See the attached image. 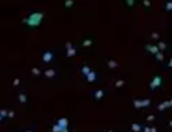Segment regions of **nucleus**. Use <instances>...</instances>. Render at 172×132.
<instances>
[{
  "label": "nucleus",
  "instance_id": "1",
  "mask_svg": "<svg viewBox=\"0 0 172 132\" xmlns=\"http://www.w3.org/2000/svg\"><path fill=\"white\" fill-rule=\"evenodd\" d=\"M42 18H43V13H31L29 16V18L24 19L23 23H26L27 26L30 27H35V26H38L42 22Z\"/></svg>",
  "mask_w": 172,
  "mask_h": 132
},
{
  "label": "nucleus",
  "instance_id": "35",
  "mask_svg": "<svg viewBox=\"0 0 172 132\" xmlns=\"http://www.w3.org/2000/svg\"><path fill=\"white\" fill-rule=\"evenodd\" d=\"M168 65H170V67H172V58L170 59V63H168Z\"/></svg>",
  "mask_w": 172,
  "mask_h": 132
},
{
  "label": "nucleus",
  "instance_id": "2",
  "mask_svg": "<svg viewBox=\"0 0 172 132\" xmlns=\"http://www.w3.org/2000/svg\"><path fill=\"white\" fill-rule=\"evenodd\" d=\"M160 85H161V78L159 75H157L151 82V89H155V88L160 87Z\"/></svg>",
  "mask_w": 172,
  "mask_h": 132
},
{
  "label": "nucleus",
  "instance_id": "29",
  "mask_svg": "<svg viewBox=\"0 0 172 132\" xmlns=\"http://www.w3.org/2000/svg\"><path fill=\"white\" fill-rule=\"evenodd\" d=\"M153 119H154V115H148L147 120H148V121H151V120H153Z\"/></svg>",
  "mask_w": 172,
  "mask_h": 132
},
{
  "label": "nucleus",
  "instance_id": "17",
  "mask_svg": "<svg viewBox=\"0 0 172 132\" xmlns=\"http://www.w3.org/2000/svg\"><path fill=\"white\" fill-rule=\"evenodd\" d=\"M141 101H142V107H148L151 104L150 99H145V100H141Z\"/></svg>",
  "mask_w": 172,
  "mask_h": 132
},
{
  "label": "nucleus",
  "instance_id": "12",
  "mask_svg": "<svg viewBox=\"0 0 172 132\" xmlns=\"http://www.w3.org/2000/svg\"><path fill=\"white\" fill-rule=\"evenodd\" d=\"M91 72H92V70H91V69L89 68L87 65H84V67H82V68H81V73L84 74L85 76H87V75H89V74H90Z\"/></svg>",
  "mask_w": 172,
  "mask_h": 132
},
{
  "label": "nucleus",
  "instance_id": "39",
  "mask_svg": "<svg viewBox=\"0 0 172 132\" xmlns=\"http://www.w3.org/2000/svg\"><path fill=\"white\" fill-rule=\"evenodd\" d=\"M108 132H112V131H108Z\"/></svg>",
  "mask_w": 172,
  "mask_h": 132
},
{
  "label": "nucleus",
  "instance_id": "32",
  "mask_svg": "<svg viewBox=\"0 0 172 132\" xmlns=\"http://www.w3.org/2000/svg\"><path fill=\"white\" fill-rule=\"evenodd\" d=\"M151 132H157V128H155V127H152V128H151Z\"/></svg>",
  "mask_w": 172,
  "mask_h": 132
},
{
  "label": "nucleus",
  "instance_id": "26",
  "mask_svg": "<svg viewBox=\"0 0 172 132\" xmlns=\"http://www.w3.org/2000/svg\"><path fill=\"white\" fill-rule=\"evenodd\" d=\"M71 48H73V46H72V44H71L69 42H68V43H66V49H67V50H68V49H71Z\"/></svg>",
  "mask_w": 172,
  "mask_h": 132
},
{
  "label": "nucleus",
  "instance_id": "4",
  "mask_svg": "<svg viewBox=\"0 0 172 132\" xmlns=\"http://www.w3.org/2000/svg\"><path fill=\"white\" fill-rule=\"evenodd\" d=\"M58 125H59L61 128H67L68 126V120L67 118H61L58 120Z\"/></svg>",
  "mask_w": 172,
  "mask_h": 132
},
{
  "label": "nucleus",
  "instance_id": "23",
  "mask_svg": "<svg viewBox=\"0 0 172 132\" xmlns=\"http://www.w3.org/2000/svg\"><path fill=\"white\" fill-rule=\"evenodd\" d=\"M31 72H32V74H35V75H40V74H41V70L38 68H32Z\"/></svg>",
  "mask_w": 172,
  "mask_h": 132
},
{
  "label": "nucleus",
  "instance_id": "31",
  "mask_svg": "<svg viewBox=\"0 0 172 132\" xmlns=\"http://www.w3.org/2000/svg\"><path fill=\"white\" fill-rule=\"evenodd\" d=\"M144 132H151L150 127H144Z\"/></svg>",
  "mask_w": 172,
  "mask_h": 132
},
{
  "label": "nucleus",
  "instance_id": "10",
  "mask_svg": "<svg viewBox=\"0 0 172 132\" xmlns=\"http://www.w3.org/2000/svg\"><path fill=\"white\" fill-rule=\"evenodd\" d=\"M75 54H77V49L75 48H71V49L67 50V57H73Z\"/></svg>",
  "mask_w": 172,
  "mask_h": 132
},
{
  "label": "nucleus",
  "instance_id": "34",
  "mask_svg": "<svg viewBox=\"0 0 172 132\" xmlns=\"http://www.w3.org/2000/svg\"><path fill=\"white\" fill-rule=\"evenodd\" d=\"M127 4H128V5H134V1H128Z\"/></svg>",
  "mask_w": 172,
  "mask_h": 132
},
{
  "label": "nucleus",
  "instance_id": "21",
  "mask_svg": "<svg viewBox=\"0 0 172 132\" xmlns=\"http://www.w3.org/2000/svg\"><path fill=\"white\" fill-rule=\"evenodd\" d=\"M91 44H92V41H91V39H85L84 43H82V45L84 46H90Z\"/></svg>",
  "mask_w": 172,
  "mask_h": 132
},
{
  "label": "nucleus",
  "instance_id": "8",
  "mask_svg": "<svg viewBox=\"0 0 172 132\" xmlns=\"http://www.w3.org/2000/svg\"><path fill=\"white\" fill-rule=\"evenodd\" d=\"M146 49H147L148 51H151L152 54H155V55L159 52V48H158V46H155V45H153V46H152V45H147V46H146Z\"/></svg>",
  "mask_w": 172,
  "mask_h": 132
},
{
  "label": "nucleus",
  "instance_id": "36",
  "mask_svg": "<svg viewBox=\"0 0 172 132\" xmlns=\"http://www.w3.org/2000/svg\"><path fill=\"white\" fill-rule=\"evenodd\" d=\"M170 126H171V127H172V120H171V121H170Z\"/></svg>",
  "mask_w": 172,
  "mask_h": 132
},
{
  "label": "nucleus",
  "instance_id": "25",
  "mask_svg": "<svg viewBox=\"0 0 172 132\" xmlns=\"http://www.w3.org/2000/svg\"><path fill=\"white\" fill-rule=\"evenodd\" d=\"M73 4H74V1H72V0H68V1H66V3H65V6H66V7H71Z\"/></svg>",
  "mask_w": 172,
  "mask_h": 132
},
{
  "label": "nucleus",
  "instance_id": "30",
  "mask_svg": "<svg viewBox=\"0 0 172 132\" xmlns=\"http://www.w3.org/2000/svg\"><path fill=\"white\" fill-rule=\"evenodd\" d=\"M152 37H153L154 39H158L159 37H158V33H153V35H152Z\"/></svg>",
  "mask_w": 172,
  "mask_h": 132
},
{
  "label": "nucleus",
  "instance_id": "3",
  "mask_svg": "<svg viewBox=\"0 0 172 132\" xmlns=\"http://www.w3.org/2000/svg\"><path fill=\"white\" fill-rule=\"evenodd\" d=\"M42 58H43V61H44L45 63H49L54 58V54L51 51H45L44 54H43V56H42Z\"/></svg>",
  "mask_w": 172,
  "mask_h": 132
},
{
  "label": "nucleus",
  "instance_id": "19",
  "mask_svg": "<svg viewBox=\"0 0 172 132\" xmlns=\"http://www.w3.org/2000/svg\"><path fill=\"white\" fill-rule=\"evenodd\" d=\"M53 132H61V127L58 124H55L54 126H53Z\"/></svg>",
  "mask_w": 172,
  "mask_h": 132
},
{
  "label": "nucleus",
  "instance_id": "11",
  "mask_svg": "<svg viewBox=\"0 0 172 132\" xmlns=\"http://www.w3.org/2000/svg\"><path fill=\"white\" fill-rule=\"evenodd\" d=\"M167 107H170V102H168V101H165V102H161V104L158 106V109L161 111V109H165V108H167Z\"/></svg>",
  "mask_w": 172,
  "mask_h": 132
},
{
  "label": "nucleus",
  "instance_id": "37",
  "mask_svg": "<svg viewBox=\"0 0 172 132\" xmlns=\"http://www.w3.org/2000/svg\"><path fill=\"white\" fill-rule=\"evenodd\" d=\"M1 119H3V118H1V117H0V121H1Z\"/></svg>",
  "mask_w": 172,
  "mask_h": 132
},
{
  "label": "nucleus",
  "instance_id": "5",
  "mask_svg": "<svg viewBox=\"0 0 172 132\" xmlns=\"http://www.w3.org/2000/svg\"><path fill=\"white\" fill-rule=\"evenodd\" d=\"M44 75L47 76V78L51 79L56 75V72H55V69H47V70L44 72Z\"/></svg>",
  "mask_w": 172,
  "mask_h": 132
},
{
  "label": "nucleus",
  "instance_id": "7",
  "mask_svg": "<svg viewBox=\"0 0 172 132\" xmlns=\"http://www.w3.org/2000/svg\"><path fill=\"white\" fill-rule=\"evenodd\" d=\"M105 95V92L103 91V89H98V91L95 92V98L97 99V100H99V99H102L103 96Z\"/></svg>",
  "mask_w": 172,
  "mask_h": 132
},
{
  "label": "nucleus",
  "instance_id": "13",
  "mask_svg": "<svg viewBox=\"0 0 172 132\" xmlns=\"http://www.w3.org/2000/svg\"><path fill=\"white\" fill-rule=\"evenodd\" d=\"M18 99H19V101H20L22 104H26V95H25L24 93H20V94H19Z\"/></svg>",
  "mask_w": 172,
  "mask_h": 132
},
{
  "label": "nucleus",
  "instance_id": "20",
  "mask_svg": "<svg viewBox=\"0 0 172 132\" xmlns=\"http://www.w3.org/2000/svg\"><path fill=\"white\" fill-rule=\"evenodd\" d=\"M155 58L158 59V61H163V59H164V55L161 54V52H158V54L155 55Z\"/></svg>",
  "mask_w": 172,
  "mask_h": 132
},
{
  "label": "nucleus",
  "instance_id": "9",
  "mask_svg": "<svg viewBox=\"0 0 172 132\" xmlns=\"http://www.w3.org/2000/svg\"><path fill=\"white\" fill-rule=\"evenodd\" d=\"M131 130L134 132H141V130H142V125L141 124H137V123H134L133 125H131Z\"/></svg>",
  "mask_w": 172,
  "mask_h": 132
},
{
  "label": "nucleus",
  "instance_id": "6",
  "mask_svg": "<svg viewBox=\"0 0 172 132\" xmlns=\"http://www.w3.org/2000/svg\"><path fill=\"white\" fill-rule=\"evenodd\" d=\"M86 80L89 82H93V81H96L97 80V74L95 73V72H91L87 76H86Z\"/></svg>",
  "mask_w": 172,
  "mask_h": 132
},
{
  "label": "nucleus",
  "instance_id": "16",
  "mask_svg": "<svg viewBox=\"0 0 172 132\" xmlns=\"http://www.w3.org/2000/svg\"><path fill=\"white\" fill-rule=\"evenodd\" d=\"M0 117H1V118L9 117V111H6V109H0Z\"/></svg>",
  "mask_w": 172,
  "mask_h": 132
},
{
  "label": "nucleus",
  "instance_id": "24",
  "mask_svg": "<svg viewBox=\"0 0 172 132\" xmlns=\"http://www.w3.org/2000/svg\"><path fill=\"white\" fill-rule=\"evenodd\" d=\"M166 10L167 11H172V1H167L166 3Z\"/></svg>",
  "mask_w": 172,
  "mask_h": 132
},
{
  "label": "nucleus",
  "instance_id": "22",
  "mask_svg": "<svg viewBox=\"0 0 172 132\" xmlns=\"http://www.w3.org/2000/svg\"><path fill=\"white\" fill-rule=\"evenodd\" d=\"M123 85H124V80H118V81L116 82V87H117V88L122 87Z\"/></svg>",
  "mask_w": 172,
  "mask_h": 132
},
{
  "label": "nucleus",
  "instance_id": "14",
  "mask_svg": "<svg viewBox=\"0 0 172 132\" xmlns=\"http://www.w3.org/2000/svg\"><path fill=\"white\" fill-rule=\"evenodd\" d=\"M133 104H134V107H135V108H140V107H142V101L141 100H134L133 101Z\"/></svg>",
  "mask_w": 172,
  "mask_h": 132
},
{
  "label": "nucleus",
  "instance_id": "15",
  "mask_svg": "<svg viewBox=\"0 0 172 132\" xmlns=\"http://www.w3.org/2000/svg\"><path fill=\"white\" fill-rule=\"evenodd\" d=\"M108 65H109V68L112 69V68H116V67H117V63H116L113 59H110V61L108 62Z\"/></svg>",
  "mask_w": 172,
  "mask_h": 132
},
{
  "label": "nucleus",
  "instance_id": "33",
  "mask_svg": "<svg viewBox=\"0 0 172 132\" xmlns=\"http://www.w3.org/2000/svg\"><path fill=\"white\" fill-rule=\"evenodd\" d=\"M144 4H145L146 6H150V1H144Z\"/></svg>",
  "mask_w": 172,
  "mask_h": 132
},
{
  "label": "nucleus",
  "instance_id": "38",
  "mask_svg": "<svg viewBox=\"0 0 172 132\" xmlns=\"http://www.w3.org/2000/svg\"><path fill=\"white\" fill-rule=\"evenodd\" d=\"M25 132H32V131H25Z\"/></svg>",
  "mask_w": 172,
  "mask_h": 132
},
{
  "label": "nucleus",
  "instance_id": "28",
  "mask_svg": "<svg viewBox=\"0 0 172 132\" xmlns=\"http://www.w3.org/2000/svg\"><path fill=\"white\" fill-rule=\"evenodd\" d=\"M9 117H10V118H13V117H14V112H13V111H10V112H9Z\"/></svg>",
  "mask_w": 172,
  "mask_h": 132
},
{
  "label": "nucleus",
  "instance_id": "27",
  "mask_svg": "<svg viewBox=\"0 0 172 132\" xmlns=\"http://www.w3.org/2000/svg\"><path fill=\"white\" fill-rule=\"evenodd\" d=\"M18 83H19V79H14V81H13V86H18Z\"/></svg>",
  "mask_w": 172,
  "mask_h": 132
},
{
  "label": "nucleus",
  "instance_id": "18",
  "mask_svg": "<svg viewBox=\"0 0 172 132\" xmlns=\"http://www.w3.org/2000/svg\"><path fill=\"white\" fill-rule=\"evenodd\" d=\"M159 50H165L166 49V43H163V42H160L159 43Z\"/></svg>",
  "mask_w": 172,
  "mask_h": 132
}]
</instances>
